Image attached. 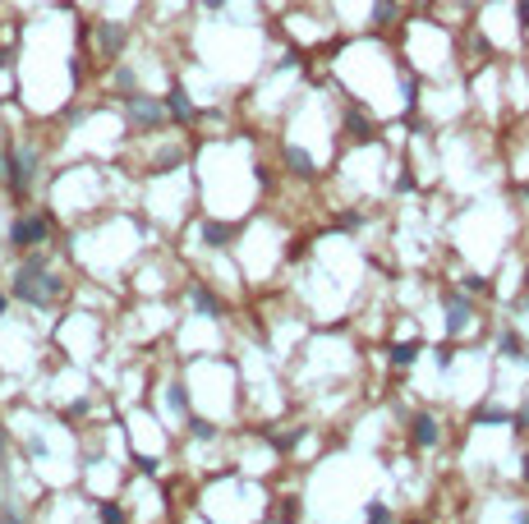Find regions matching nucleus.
Returning a JSON list of instances; mask_svg holds the SVG:
<instances>
[{
	"mask_svg": "<svg viewBox=\"0 0 529 524\" xmlns=\"http://www.w3.org/2000/svg\"><path fill=\"white\" fill-rule=\"evenodd\" d=\"M14 295L37 304V308H46V304H55V299L65 295V281L55 272H46V253H33V258H23V267L14 272Z\"/></svg>",
	"mask_w": 529,
	"mask_h": 524,
	"instance_id": "1",
	"label": "nucleus"
},
{
	"mask_svg": "<svg viewBox=\"0 0 529 524\" xmlns=\"http://www.w3.org/2000/svg\"><path fill=\"white\" fill-rule=\"evenodd\" d=\"M0 170H5V180H10L14 194H23V189L33 184V170H37V152L33 147H23V152H5V161H0Z\"/></svg>",
	"mask_w": 529,
	"mask_h": 524,
	"instance_id": "2",
	"label": "nucleus"
},
{
	"mask_svg": "<svg viewBox=\"0 0 529 524\" xmlns=\"http://www.w3.org/2000/svg\"><path fill=\"white\" fill-rule=\"evenodd\" d=\"M46 240V221L42 217H23L10 226V244L14 249H37V244Z\"/></svg>",
	"mask_w": 529,
	"mask_h": 524,
	"instance_id": "3",
	"label": "nucleus"
},
{
	"mask_svg": "<svg viewBox=\"0 0 529 524\" xmlns=\"http://www.w3.org/2000/svg\"><path fill=\"white\" fill-rule=\"evenodd\" d=\"M129 120L143 124V129H157V124H161V106L147 101V97H129Z\"/></svg>",
	"mask_w": 529,
	"mask_h": 524,
	"instance_id": "4",
	"label": "nucleus"
},
{
	"mask_svg": "<svg viewBox=\"0 0 529 524\" xmlns=\"http://www.w3.org/2000/svg\"><path fill=\"white\" fill-rule=\"evenodd\" d=\"M442 442V423L433 414H419L414 419V446H437Z\"/></svg>",
	"mask_w": 529,
	"mask_h": 524,
	"instance_id": "5",
	"label": "nucleus"
},
{
	"mask_svg": "<svg viewBox=\"0 0 529 524\" xmlns=\"http://www.w3.org/2000/svg\"><path fill=\"white\" fill-rule=\"evenodd\" d=\"M470 317H474V313H470V304H461V299H447V331H451V336H461V331H465V322H470Z\"/></svg>",
	"mask_w": 529,
	"mask_h": 524,
	"instance_id": "6",
	"label": "nucleus"
},
{
	"mask_svg": "<svg viewBox=\"0 0 529 524\" xmlns=\"http://www.w3.org/2000/svg\"><path fill=\"white\" fill-rule=\"evenodd\" d=\"M166 106L175 110V120H194V106H189V92L184 87H171V101Z\"/></svg>",
	"mask_w": 529,
	"mask_h": 524,
	"instance_id": "7",
	"label": "nucleus"
},
{
	"mask_svg": "<svg viewBox=\"0 0 529 524\" xmlns=\"http://www.w3.org/2000/svg\"><path fill=\"white\" fill-rule=\"evenodd\" d=\"M345 133H350L354 143H368V138H373V129H368V120H364V115H354V110L345 115Z\"/></svg>",
	"mask_w": 529,
	"mask_h": 524,
	"instance_id": "8",
	"label": "nucleus"
},
{
	"mask_svg": "<svg viewBox=\"0 0 529 524\" xmlns=\"http://www.w3.org/2000/svg\"><path fill=\"white\" fill-rule=\"evenodd\" d=\"M194 308H198V313H212V317H217V313H221V299L212 295V290H203V285H194Z\"/></svg>",
	"mask_w": 529,
	"mask_h": 524,
	"instance_id": "9",
	"label": "nucleus"
},
{
	"mask_svg": "<svg viewBox=\"0 0 529 524\" xmlns=\"http://www.w3.org/2000/svg\"><path fill=\"white\" fill-rule=\"evenodd\" d=\"M286 161L295 166V175H313V157L304 147H286Z\"/></svg>",
	"mask_w": 529,
	"mask_h": 524,
	"instance_id": "10",
	"label": "nucleus"
},
{
	"mask_svg": "<svg viewBox=\"0 0 529 524\" xmlns=\"http://www.w3.org/2000/svg\"><path fill=\"white\" fill-rule=\"evenodd\" d=\"M203 240H208L212 249H226V240H231V230H226V226H217V221H212V226H203Z\"/></svg>",
	"mask_w": 529,
	"mask_h": 524,
	"instance_id": "11",
	"label": "nucleus"
},
{
	"mask_svg": "<svg viewBox=\"0 0 529 524\" xmlns=\"http://www.w3.org/2000/svg\"><path fill=\"white\" fill-rule=\"evenodd\" d=\"M120 42H124V28H115V23H106V28H101V46H106V51H115Z\"/></svg>",
	"mask_w": 529,
	"mask_h": 524,
	"instance_id": "12",
	"label": "nucleus"
},
{
	"mask_svg": "<svg viewBox=\"0 0 529 524\" xmlns=\"http://www.w3.org/2000/svg\"><path fill=\"white\" fill-rule=\"evenodd\" d=\"M391 363H396V368H410V363H414V345H391Z\"/></svg>",
	"mask_w": 529,
	"mask_h": 524,
	"instance_id": "13",
	"label": "nucleus"
},
{
	"mask_svg": "<svg viewBox=\"0 0 529 524\" xmlns=\"http://www.w3.org/2000/svg\"><path fill=\"white\" fill-rule=\"evenodd\" d=\"M171 405H175V409H189V395H184V386H171Z\"/></svg>",
	"mask_w": 529,
	"mask_h": 524,
	"instance_id": "14",
	"label": "nucleus"
},
{
	"mask_svg": "<svg viewBox=\"0 0 529 524\" xmlns=\"http://www.w3.org/2000/svg\"><path fill=\"white\" fill-rule=\"evenodd\" d=\"M502 349H507V359H516L520 354V336H502Z\"/></svg>",
	"mask_w": 529,
	"mask_h": 524,
	"instance_id": "15",
	"label": "nucleus"
},
{
	"mask_svg": "<svg viewBox=\"0 0 529 524\" xmlns=\"http://www.w3.org/2000/svg\"><path fill=\"white\" fill-rule=\"evenodd\" d=\"M97 515H101V520H110V524H115V520H124V511H120V506H101Z\"/></svg>",
	"mask_w": 529,
	"mask_h": 524,
	"instance_id": "16",
	"label": "nucleus"
},
{
	"mask_svg": "<svg viewBox=\"0 0 529 524\" xmlns=\"http://www.w3.org/2000/svg\"><path fill=\"white\" fill-rule=\"evenodd\" d=\"M189 432H194V437H212V423H203V419H194V423H189Z\"/></svg>",
	"mask_w": 529,
	"mask_h": 524,
	"instance_id": "17",
	"label": "nucleus"
},
{
	"mask_svg": "<svg viewBox=\"0 0 529 524\" xmlns=\"http://www.w3.org/2000/svg\"><path fill=\"white\" fill-rule=\"evenodd\" d=\"M5 451H10V437H5V428H0V460H5Z\"/></svg>",
	"mask_w": 529,
	"mask_h": 524,
	"instance_id": "18",
	"label": "nucleus"
},
{
	"mask_svg": "<svg viewBox=\"0 0 529 524\" xmlns=\"http://www.w3.org/2000/svg\"><path fill=\"white\" fill-rule=\"evenodd\" d=\"M516 423H520V428H529V405H525V409H520V419H516Z\"/></svg>",
	"mask_w": 529,
	"mask_h": 524,
	"instance_id": "19",
	"label": "nucleus"
},
{
	"mask_svg": "<svg viewBox=\"0 0 529 524\" xmlns=\"http://www.w3.org/2000/svg\"><path fill=\"white\" fill-rule=\"evenodd\" d=\"M0 69H10V51H0Z\"/></svg>",
	"mask_w": 529,
	"mask_h": 524,
	"instance_id": "20",
	"label": "nucleus"
},
{
	"mask_svg": "<svg viewBox=\"0 0 529 524\" xmlns=\"http://www.w3.org/2000/svg\"><path fill=\"white\" fill-rule=\"evenodd\" d=\"M525 483H529V456H525Z\"/></svg>",
	"mask_w": 529,
	"mask_h": 524,
	"instance_id": "21",
	"label": "nucleus"
},
{
	"mask_svg": "<svg viewBox=\"0 0 529 524\" xmlns=\"http://www.w3.org/2000/svg\"><path fill=\"white\" fill-rule=\"evenodd\" d=\"M0 313H5V295H0Z\"/></svg>",
	"mask_w": 529,
	"mask_h": 524,
	"instance_id": "22",
	"label": "nucleus"
},
{
	"mask_svg": "<svg viewBox=\"0 0 529 524\" xmlns=\"http://www.w3.org/2000/svg\"><path fill=\"white\" fill-rule=\"evenodd\" d=\"M525 308H529V299H525Z\"/></svg>",
	"mask_w": 529,
	"mask_h": 524,
	"instance_id": "23",
	"label": "nucleus"
}]
</instances>
